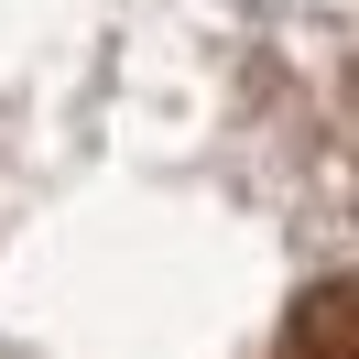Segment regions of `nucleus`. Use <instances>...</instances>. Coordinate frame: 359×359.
Listing matches in <instances>:
<instances>
[{"label":"nucleus","mask_w":359,"mask_h":359,"mask_svg":"<svg viewBox=\"0 0 359 359\" xmlns=\"http://www.w3.org/2000/svg\"><path fill=\"white\" fill-rule=\"evenodd\" d=\"M272 359H359V272H337V283L294 294L283 337H272Z\"/></svg>","instance_id":"obj_1"}]
</instances>
